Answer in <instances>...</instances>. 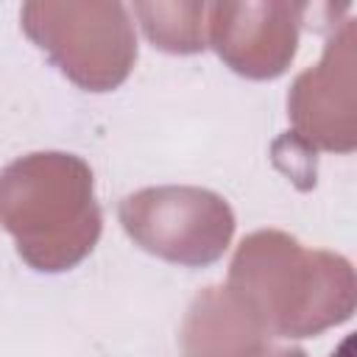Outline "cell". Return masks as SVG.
<instances>
[{
  "instance_id": "cell-2",
  "label": "cell",
  "mask_w": 357,
  "mask_h": 357,
  "mask_svg": "<svg viewBox=\"0 0 357 357\" xmlns=\"http://www.w3.org/2000/svg\"><path fill=\"white\" fill-rule=\"evenodd\" d=\"M0 223L36 271H67L100 237L92 170L73 153H31L0 173Z\"/></svg>"
},
{
  "instance_id": "cell-3",
  "label": "cell",
  "mask_w": 357,
  "mask_h": 357,
  "mask_svg": "<svg viewBox=\"0 0 357 357\" xmlns=\"http://www.w3.org/2000/svg\"><path fill=\"white\" fill-rule=\"evenodd\" d=\"M25 33L78 86L103 92L134 67L137 39L120 3H28Z\"/></svg>"
},
{
  "instance_id": "cell-5",
  "label": "cell",
  "mask_w": 357,
  "mask_h": 357,
  "mask_svg": "<svg viewBox=\"0 0 357 357\" xmlns=\"http://www.w3.org/2000/svg\"><path fill=\"white\" fill-rule=\"evenodd\" d=\"M301 3H215L209 39L220 59L248 78L279 75L296 53Z\"/></svg>"
},
{
  "instance_id": "cell-4",
  "label": "cell",
  "mask_w": 357,
  "mask_h": 357,
  "mask_svg": "<svg viewBox=\"0 0 357 357\" xmlns=\"http://www.w3.org/2000/svg\"><path fill=\"white\" fill-rule=\"evenodd\" d=\"M120 223L139 248L190 268L220 259L234 234L231 206L201 187H145L120 204Z\"/></svg>"
},
{
  "instance_id": "cell-8",
  "label": "cell",
  "mask_w": 357,
  "mask_h": 357,
  "mask_svg": "<svg viewBox=\"0 0 357 357\" xmlns=\"http://www.w3.org/2000/svg\"><path fill=\"white\" fill-rule=\"evenodd\" d=\"M257 357H304V351H301V349H273V346L268 343Z\"/></svg>"
},
{
  "instance_id": "cell-1",
  "label": "cell",
  "mask_w": 357,
  "mask_h": 357,
  "mask_svg": "<svg viewBox=\"0 0 357 357\" xmlns=\"http://www.w3.org/2000/svg\"><path fill=\"white\" fill-rule=\"evenodd\" d=\"M226 287L271 337H310L354 310L351 265L329 251L304 248L284 231L245 237Z\"/></svg>"
},
{
  "instance_id": "cell-7",
  "label": "cell",
  "mask_w": 357,
  "mask_h": 357,
  "mask_svg": "<svg viewBox=\"0 0 357 357\" xmlns=\"http://www.w3.org/2000/svg\"><path fill=\"white\" fill-rule=\"evenodd\" d=\"M134 11L142 17V28L151 42H156L162 50L170 53H195L206 47L204 33V3H178V6H162V3H137Z\"/></svg>"
},
{
  "instance_id": "cell-6",
  "label": "cell",
  "mask_w": 357,
  "mask_h": 357,
  "mask_svg": "<svg viewBox=\"0 0 357 357\" xmlns=\"http://www.w3.org/2000/svg\"><path fill=\"white\" fill-rule=\"evenodd\" d=\"M271 335L229 287H206L192 301L184 326V357H257Z\"/></svg>"
}]
</instances>
